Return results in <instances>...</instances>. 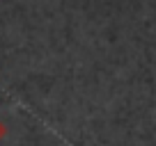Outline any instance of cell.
<instances>
[{"label": "cell", "mask_w": 156, "mask_h": 146, "mask_svg": "<svg viewBox=\"0 0 156 146\" xmlns=\"http://www.w3.org/2000/svg\"><path fill=\"white\" fill-rule=\"evenodd\" d=\"M5 135H7V126H5V121L0 119V141L5 139Z\"/></svg>", "instance_id": "1"}]
</instances>
